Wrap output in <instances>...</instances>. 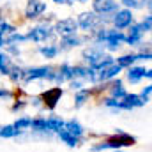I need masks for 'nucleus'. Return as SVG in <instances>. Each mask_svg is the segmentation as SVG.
Instances as JSON below:
<instances>
[{
  "label": "nucleus",
  "mask_w": 152,
  "mask_h": 152,
  "mask_svg": "<svg viewBox=\"0 0 152 152\" xmlns=\"http://www.w3.org/2000/svg\"><path fill=\"white\" fill-rule=\"evenodd\" d=\"M136 145V138L124 133V131H117V134L113 136H108L104 142L97 143V145H92L90 151L92 152H101V151H117V149H122V147H133Z\"/></svg>",
  "instance_id": "obj_1"
},
{
  "label": "nucleus",
  "mask_w": 152,
  "mask_h": 152,
  "mask_svg": "<svg viewBox=\"0 0 152 152\" xmlns=\"http://www.w3.org/2000/svg\"><path fill=\"white\" fill-rule=\"evenodd\" d=\"M37 78H48V80H55V73L53 67L50 66H42V67H30L27 71H23V81H32Z\"/></svg>",
  "instance_id": "obj_2"
},
{
  "label": "nucleus",
  "mask_w": 152,
  "mask_h": 152,
  "mask_svg": "<svg viewBox=\"0 0 152 152\" xmlns=\"http://www.w3.org/2000/svg\"><path fill=\"white\" fill-rule=\"evenodd\" d=\"M62 94H64V90H62L60 87L48 88V90H46V92H42V96H41L42 106H44V108H48V110H55V108H57V104H58V101H60V97H62Z\"/></svg>",
  "instance_id": "obj_3"
},
{
  "label": "nucleus",
  "mask_w": 152,
  "mask_h": 152,
  "mask_svg": "<svg viewBox=\"0 0 152 152\" xmlns=\"http://www.w3.org/2000/svg\"><path fill=\"white\" fill-rule=\"evenodd\" d=\"M83 30H92L94 27H97L99 23V16L96 12H81L78 16V21H76Z\"/></svg>",
  "instance_id": "obj_4"
},
{
  "label": "nucleus",
  "mask_w": 152,
  "mask_h": 152,
  "mask_svg": "<svg viewBox=\"0 0 152 152\" xmlns=\"http://www.w3.org/2000/svg\"><path fill=\"white\" fill-rule=\"evenodd\" d=\"M76 28H78V23H76L73 18H66V20H60L57 25H55V30L60 34V36H73L76 34Z\"/></svg>",
  "instance_id": "obj_5"
},
{
  "label": "nucleus",
  "mask_w": 152,
  "mask_h": 152,
  "mask_svg": "<svg viewBox=\"0 0 152 152\" xmlns=\"http://www.w3.org/2000/svg\"><path fill=\"white\" fill-rule=\"evenodd\" d=\"M46 11V4L44 2H41V0H28V4H27V9H25V14H27V18H37L39 14H42Z\"/></svg>",
  "instance_id": "obj_6"
},
{
  "label": "nucleus",
  "mask_w": 152,
  "mask_h": 152,
  "mask_svg": "<svg viewBox=\"0 0 152 152\" xmlns=\"http://www.w3.org/2000/svg\"><path fill=\"white\" fill-rule=\"evenodd\" d=\"M113 23H115L117 28H126V27H129V25L133 23V14H131V11H127V9L117 11V14H115V18H113Z\"/></svg>",
  "instance_id": "obj_7"
},
{
  "label": "nucleus",
  "mask_w": 152,
  "mask_h": 152,
  "mask_svg": "<svg viewBox=\"0 0 152 152\" xmlns=\"http://www.w3.org/2000/svg\"><path fill=\"white\" fill-rule=\"evenodd\" d=\"M126 41V36L120 32V30H108V34H106V39H104V42L108 44V48L113 51L117 50L118 46H120V42H124Z\"/></svg>",
  "instance_id": "obj_8"
},
{
  "label": "nucleus",
  "mask_w": 152,
  "mask_h": 152,
  "mask_svg": "<svg viewBox=\"0 0 152 152\" xmlns=\"http://www.w3.org/2000/svg\"><path fill=\"white\" fill-rule=\"evenodd\" d=\"M64 131H67L69 134H73L76 138H83V134H85V127L76 120V118H71V120H67V122H64V127H62Z\"/></svg>",
  "instance_id": "obj_9"
},
{
  "label": "nucleus",
  "mask_w": 152,
  "mask_h": 152,
  "mask_svg": "<svg viewBox=\"0 0 152 152\" xmlns=\"http://www.w3.org/2000/svg\"><path fill=\"white\" fill-rule=\"evenodd\" d=\"M120 71H122V67H118L117 64H112L110 67H106L103 71H96V81H108V80L115 78Z\"/></svg>",
  "instance_id": "obj_10"
},
{
  "label": "nucleus",
  "mask_w": 152,
  "mask_h": 152,
  "mask_svg": "<svg viewBox=\"0 0 152 152\" xmlns=\"http://www.w3.org/2000/svg\"><path fill=\"white\" fill-rule=\"evenodd\" d=\"M51 36V28H48V27H36V28H32L28 34H27V39H32V41H36V42H42V41H46V39Z\"/></svg>",
  "instance_id": "obj_11"
},
{
  "label": "nucleus",
  "mask_w": 152,
  "mask_h": 152,
  "mask_svg": "<svg viewBox=\"0 0 152 152\" xmlns=\"http://www.w3.org/2000/svg\"><path fill=\"white\" fill-rule=\"evenodd\" d=\"M152 76V71L145 69V67H129L127 71V80L131 83H138L142 78H151Z\"/></svg>",
  "instance_id": "obj_12"
},
{
  "label": "nucleus",
  "mask_w": 152,
  "mask_h": 152,
  "mask_svg": "<svg viewBox=\"0 0 152 152\" xmlns=\"http://www.w3.org/2000/svg\"><path fill=\"white\" fill-rule=\"evenodd\" d=\"M94 11L99 14H108L117 11V2L115 0H97L94 2Z\"/></svg>",
  "instance_id": "obj_13"
},
{
  "label": "nucleus",
  "mask_w": 152,
  "mask_h": 152,
  "mask_svg": "<svg viewBox=\"0 0 152 152\" xmlns=\"http://www.w3.org/2000/svg\"><path fill=\"white\" fill-rule=\"evenodd\" d=\"M57 136L60 138V142L62 143H66L67 147H71V149H75V147H78L80 145V138H76V136H73V134H69L67 131H64V129H60L58 133H57Z\"/></svg>",
  "instance_id": "obj_14"
},
{
  "label": "nucleus",
  "mask_w": 152,
  "mask_h": 152,
  "mask_svg": "<svg viewBox=\"0 0 152 152\" xmlns=\"http://www.w3.org/2000/svg\"><path fill=\"white\" fill-rule=\"evenodd\" d=\"M66 80H73V67L69 64H62L58 73H55V81L57 83H62Z\"/></svg>",
  "instance_id": "obj_15"
},
{
  "label": "nucleus",
  "mask_w": 152,
  "mask_h": 152,
  "mask_svg": "<svg viewBox=\"0 0 152 152\" xmlns=\"http://www.w3.org/2000/svg\"><path fill=\"white\" fill-rule=\"evenodd\" d=\"M110 94H112V97L117 99V101H122V99L127 96V92H126V88L122 87L120 80H117V81H113V83L110 85Z\"/></svg>",
  "instance_id": "obj_16"
},
{
  "label": "nucleus",
  "mask_w": 152,
  "mask_h": 152,
  "mask_svg": "<svg viewBox=\"0 0 152 152\" xmlns=\"http://www.w3.org/2000/svg\"><path fill=\"white\" fill-rule=\"evenodd\" d=\"M46 127H48L50 133H58L64 127V120L60 117H57V115H51V117L46 118Z\"/></svg>",
  "instance_id": "obj_17"
},
{
  "label": "nucleus",
  "mask_w": 152,
  "mask_h": 152,
  "mask_svg": "<svg viewBox=\"0 0 152 152\" xmlns=\"http://www.w3.org/2000/svg\"><path fill=\"white\" fill-rule=\"evenodd\" d=\"M142 36H143V30H142V27L140 25H133L131 27V30H129V36L126 37V41L129 42V44H138L140 42V39H142Z\"/></svg>",
  "instance_id": "obj_18"
},
{
  "label": "nucleus",
  "mask_w": 152,
  "mask_h": 152,
  "mask_svg": "<svg viewBox=\"0 0 152 152\" xmlns=\"http://www.w3.org/2000/svg\"><path fill=\"white\" fill-rule=\"evenodd\" d=\"M30 127H32V131H36V133H50L48 127H46V118H44V117H36V118H32Z\"/></svg>",
  "instance_id": "obj_19"
},
{
  "label": "nucleus",
  "mask_w": 152,
  "mask_h": 152,
  "mask_svg": "<svg viewBox=\"0 0 152 152\" xmlns=\"http://www.w3.org/2000/svg\"><path fill=\"white\" fill-rule=\"evenodd\" d=\"M20 134H23V131L14 129L12 124H11V126H4V127H0V136H2V138H18Z\"/></svg>",
  "instance_id": "obj_20"
},
{
  "label": "nucleus",
  "mask_w": 152,
  "mask_h": 152,
  "mask_svg": "<svg viewBox=\"0 0 152 152\" xmlns=\"http://www.w3.org/2000/svg\"><path fill=\"white\" fill-rule=\"evenodd\" d=\"M88 96H90V92L87 90V88H81V90H78L76 92V97H75V108H81L87 101H88Z\"/></svg>",
  "instance_id": "obj_21"
},
{
  "label": "nucleus",
  "mask_w": 152,
  "mask_h": 152,
  "mask_svg": "<svg viewBox=\"0 0 152 152\" xmlns=\"http://www.w3.org/2000/svg\"><path fill=\"white\" fill-rule=\"evenodd\" d=\"M134 60H136V55H124V57H120V58H117V66L118 67H133V64H134Z\"/></svg>",
  "instance_id": "obj_22"
},
{
  "label": "nucleus",
  "mask_w": 152,
  "mask_h": 152,
  "mask_svg": "<svg viewBox=\"0 0 152 152\" xmlns=\"http://www.w3.org/2000/svg\"><path fill=\"white\" fill-rule=\"evenodd\" d=\"M30 124H32V118H30V117H20V118L12 124V127L18 129V131H25V129L30 127Z\"/></svg>",
  "instance_id": "obj_23"
},
{
  "label": "nucleus",
  "mask_w": 152,
  "mask_h": 152,
  "mask_svg": "<svg viewBox=\"0 0 152 152\" xmlns=\"http://www.w3.org/2000/svg\"><path fill=\"white\" fill-rule=\"evenodd\" d=\"M62 44H64V48L78 46V44H81V37H78L76 34H73V36H66V37L62 39Z\"/></svg>",
  "instance_id": "obj_24"
},
{
  "label": "nucleus",
  "mask_w": 152,
  "mask_h": 152,
  "mask_svg": "<svg viewBox=\"0 0 152 152\" xmlns=\"http://www.w3.org/2000/svg\"><path fill=\"white\" fill-rule=\"evenodd\" d=\"M9 69H11V60L5 53H0V73L2 75H9Z\"/></svg>",
  "instance_id": "obj_25"
},
{
  "label": "nucleus",
  "mask_w": 152,
  "mask_h": 152,
  "mask_svg": "<svg viewBox=\"0 0 152 152\" xmlns=\"http://www.w3.org/2000/svg\"><path fill=\"white\" fill-rule=\"evenodd\" d=\"M9 78L16 83V81H20V80H23V69H20V67H16V66H11V69H9Z\"/></svg>",
  "instance_id": "obj_26"
},
{
  "label": "nucleus",
  "mask_w": 152,
  "mask_h": 152,
  "mask_svg": "<svg viewBox=\"0 0 152 152\" xmlns=\"http://www.w3.org/2000/svg\"><path fill=\"white\" fill-rule=\"evenodd\" d=\"M39 51H41L46 58H55L57 53H58V48H57V46H42Z\"/></svg>",
  "instance_id": "obj_27"
},
{
  "label": "nucleus",
  "mask_w": 152,
  "mask_h": 152,
  "mask_svg": "<svg viewBox=\"0 0 152 152\" xmlns=\"http://www.w3.org/2000/svg\"><path fill=\"white\" fill-rule=\"evenodd\" d=\"M23 42V41H27V36H21V34H16V32H12L11 34V37L7 39V41H4V44H12V42Z\"/></svg>",
  "instance_id": "obj_28"
},
{
  "label": "nucleus",
  "mask_w": 152,
  "mask_h": 152,
  "mask_svg": "<svg viewBox=\"0 0 152 152\" xmlns=\"http://www.w3.org/2000/svg\"><path fill=\"white\" fill-rule=\"evenodd\" d=\"M12 32H14V28H12L9 23H5L4 18H0V36H4V34H12Z\"/></svg>",
  "instance_id": "obj_29"
},
{
  "label": "nucleus",
  "mask_w": 152,
  "mask_h": 152,
  "mask_svg": "<svg viewBox=\"0 0 152 152\" xmlns=\"http://www.w3.org/2000/svg\"><path fill=\"white\" fill-rule=\"evenodd\" d=\"M151 92H152V85H147V87L142 90V94H140V99H142L143 103H149V101H151Z\"/></svg>",
  "instance_id": "obj_30"
},
{
  "label": "nucleus",
  "mask_w": 152,
  "mask_h": 152,
  "mask_svg": "<svg viewBox=\"0 0 152 152\" xmlns=\"http://www.w3.org/2000/svg\"><path fill=\"white\" fill-rule=\"evenodd\" d=\"M140 27H142V30H143V32H149V30H151V27H152V18H151V16H147V18L142 21V25H140Z\"/></svg>",
  "instance_id": "obj_31"
},
{
  "label": "nucleus",
  "mask_w": 152,
  "mask_h": 152,
  "mask_svg": "<svg viewBox=\"0 0 152 152\" xmlns=\"http://www.w3.org/2000/svg\"><path fill=\"white\" fill-rule=\"evenodd\" d=\"M25 106H27L25 101H16V103L12 104V112H20V110H23Z\"/></svg>",
  "instance_id": "obj_32"
},
{
  "label": "nucleus",
  "mask_w": 152,
  "mask_h": 152,
  "mask_svg": "<svg viewBox=\"0 0 152 152\" xmlns=\"http://www.w3.org/2000/svg\"><path fill=\"white\" fill-rule=\"evenodd\" d=\"M81 87H83V83H81L80 80H75V81H71V88H73V90H81Z\"/></svg>",
  "instance_id": "obj_33"
},
{
  "label": "nucleus",
  "mask_w": 152,
  "mask_h": 152,
  "mask_svg": "<svg viewBox=\"0 0 152 152\" xmlns=\"http://www.w3.org/2000/svg\"><path fill=\"white\" fill-rule=\"evenodd\" d=\"M122 4L127 5V7H140V4L136 0H122Z\"/></svg>",
  "instance_id": "obj_34"
},
{
  "label": "nucleus",
  "mask_w": 152,
  "mask_h": 152,
  "mask_svg": "<svg viewBox=\"0 0 152 152\" xmlns=\"http://www.w3.org/2000/svg\"><path fill=\"white\" fill-rule=\"evenodd\" d=\"M12 94L9 92V90H5V88H0V97H11Z\"/></svg>",
  "instance_id": "obj_35"
},
{
  "label": "nucleus",
  "mask_w": 152,
  "mask_h": 152,
  "mask_svg": "<svg viewBox=\"0 0 152 152\" xmlns=\"http://www.w3.org/2000/svg\"><path fill=\"white\" fill-rule=\"evenodd\" d=\"M53 2H57V4H66L67 0H53Z\"/></svg>",
  "instance_id": "obj_36"
},
{
  "label": "nucleus",
  "mask_w": 152,
  "mask_h": 152,
  "mask_svg": "<svg viewBox=\"0 0 152 152\" xmlns=\"http://www.w3.org/2000/svg\"><path fill=\"white\" fill-rule=\"evenodd\" d=\"M0 46H4V37L0 36Z\"/></svg>",
  "instance_id": "obj_37"
},
{
  "label": "nucleus",
  "mask_w": 152,
  "mask_h": 152,
  "mask_svg": "<svg viewBox=\"0 0 152 152\" xmlns=\"http://www.w3.org/2000/svg\"><path fill=\"white\" fill-rule=\"evenodd\" d=\"M73 2H75V0H73ZM76 2H87V0H76Z\"/></svg>",
  "instance_id": "obj_38"
},
{
  "label": "nucleus",
  "mask_w": 152,
  "mask_h": 152,
  "mask_svg": "<svg viewBox=\"0 0 152 152\" xmlns=\"http://www.w3.org/2000/svg\"><path fill=\"white\" fill-rule=\"evenodd\" d=\"M96 2H97V0H96Z\"/></svg>",
  "instance_id": "obj_39"
}]
</instances>
